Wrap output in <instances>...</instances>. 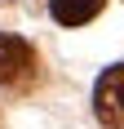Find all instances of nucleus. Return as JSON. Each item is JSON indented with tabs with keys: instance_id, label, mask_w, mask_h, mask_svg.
I'll list each match as a JSON object with an SVG mask.
<instances>
[{
	"instance_id": "1",
	"label": "nucleus",
	"mask_w": 124,
	"mask_h": 129,
	"mask_svg": "<svg viewBox=\"0 0 124 129\" xmlns=\"http://www.w3.org/2000/svg\"><path fill=\"white\" fill-rule=\"evenodd\" d=\"M93 107L106 129H124V62L102 71L98 89H93Z\"/></svg>"
},
{
	"instance_id": "3",
	"label": "nucleus",
	"mask_w": 124,
	"mask_h": 129,
	"mask_svg": "<svg viewBox=\"0 0 124 129\" xmlns=\"http://www.w3.org/2000/svg\"><path fill=\"white\" fill-rule=\"evenodd\" d=\"M102 5H106V0H49L53 18H58L62 27H84V22H93V18L102 13Z\"/></svg>"
},
{
	"instance_id": "2",
	"label": "nucleus",
	"mask_w": 124,
	"mask_h": 129,
	"mask_svg": "<svg viewBox=\"0 0 124 129\" xmlns=\"http://www.w3.org/2000/svg\"><path fill=\"white\" fill-rule=\"evenodd\" d=\"M36 62V53L27 45L22 36H0V85H13V80H22Z\"/></svg>"
}]
</instances>
